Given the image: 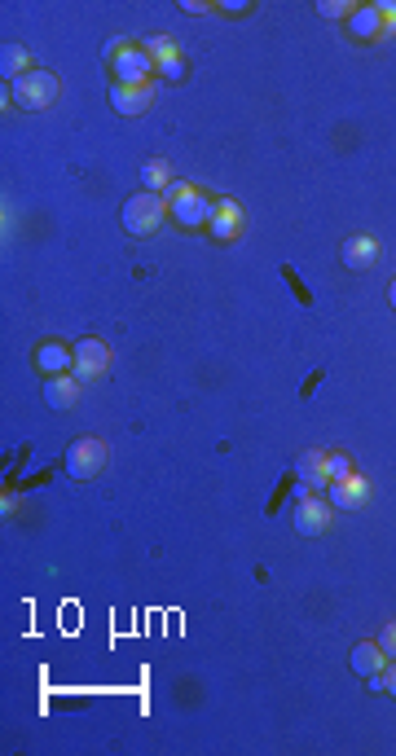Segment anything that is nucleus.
<instances>
[{
	"mask_svg": "<svg viewBox=\"0 0 396 756\" xmlns=\"http://www.w3.org/2000/svg\"><path fill=\"white\" fill-rule=\"evenodd\" d=\"M0 62H5V75H9V80H18V75L36 71V66H31V53L22 49V44H5V53H0Z\"/></svg>",
	"mask_w": 396,
	"mask_h": 756,
	"instance_id": "obj_19",
	"label": "nucleus"
},
{
	"mask_svg": "<svg viewBox=\"0 0 396 756\" xmlns=\"http://www.w3.org/2000/svg\"><path fill=\"white\" fill-rule=\"evenodd\" d=\"M106 365H110V348L102 339H80L75 343V378L80 383H93V378H102L106 374Z\"/></svg>",
	"mask_w": 396,
	"mask_h": 756,
	"instance_id": "obj_8",
	"label": "nucleus"
},
{
	"mask_svg": "<svg viewBox=\"0 0 396 756\" xmlns=\"http://www.w3.org/2000/svg\"><path fill=\"white\" fill-rule=\"evenodd\" d=\"M220 9H225V14H247L251 5H242V0H229V5H220Z\"/></svg>",
	"mask_w": 396,
	"mask_h": 756,
	"instance_id": "obj_25",
	"label": "nucleus"
},
{
	"mask_svg": "<svg viewBox=\"0 0 396 756\" xmlns=\"http://www.w3.org/2000/svg\"><path fill=\"white\" fill-rule=\"evenodd\" d=\"M348 36L352 40H383V14L379 5H357V14L348 18Z\"/></svg>",
	"mask_w": 396,
	"mask_h": 756,
	"instance_id": "obj_15",
	"label": "nucleus"
},
{
	"mask_svg": "<svg viewBox=\"0 0 396 756\" xmlns=\"http://www.w3.org/2000/svg\"><path fill=\"white\" fill-rule=\"evenodd\" d=\"M317 14H322V18H352V14H357V5H352V0H322V5H317Z\"/></svg>",
	"mask_w": 396,
	"mask_h": 756,
	"instance_id": "obj_20",
	"label": "nucleus"
},
{
	"mask_svg": "<svg viewBox=\"0 0 396 756\" xmlns=\"http://www.w3.org/2000/svg\"><path fill=\"white\" fill-rule=\"evenodd\" d=\"M295 475H300V484L308 488V493H322V488H330V453L326 449H308L295 458Z\"/></svg>",
	"mask_w": 396,
	"mask_h": 756,
	"instance_id": "obj_11",
	"label": "nucleus"
},
{
	"mask_svg": "<svg viewBox=\"0 0 396 756\" xmlns=\"http://www.w3.org/2000/svg\"><path fill=\"white\" fill-rule=\"evenodd\" d=\"M326 497H330V506H335V510H361V506L370 502V480L352 471V475H344V480L330 484Z\"/></svg>",
	"mask_w": 396,
	"mask_h": 756,
	"instance_id": "obj_9",
	"label": "nucleus"
},
{
	"mask_svg": "<svg viewBox=\"0 0 396 756\" xmlns=\"http://www.w3.org/2000/svg\"><path fill=\"white\" fill-rule=\"evenodd\" d=\"M9 97H14L18 110H49L62 97V80L53 71H44V66H36V71L18 75V80L9 84Z\"/></svg>",
	"mask_w": 396,
	"mask_h": 756,
	"instance_id": "obj_2",
	"label": "nucleus"
},
{
	"mask_svg": "<svg viewBox=\"0 0 396 756\" xmlns=\"http://www.w3.org/2000/svg\"><path fill=\"white\" fill-rule=\"evenodd\" d=\"M388 299H392V308H396V282L388 286Z\"/></svg>",
	"mask_w": 396,
	"mask_h": 756,
	"instance_id": "obj_26",
	"label": "nucleus"
},
{
	"mask_svg": "<svg viewBox=\"0 0 396 756\" xmlns=\"http://www.w3.org/2000/svg\"><path fill=\"white\" fill-rule=\"evenodd\" d=\"M339 260H344L348 273L374 269V260H379V238H374V233H352V238H344V251H339Z\"/></svg>",
	"mask_w": 396,
	"mask_h": 756,
	"instance_id": "obj_10",
	"label": "nucleus"
},
{
	"mask_svg": "<svg viewBox=\"0 0 396 756\" xmlns=\"http://www.w3.org/2000/svg\"><path fill=\"white\" fill-rule=\"evenodd\" d=\"M379 647L388 651V660H396V620H388V625H383V633H379Z\"/></svg>",
	"mask_w": 396,
	"mask_h": 756,
	"instance_id": "obj_24",
	"label": "nucleus"
},
{
	"mask_svg": "<svg viewBox=\"0 0 396 756\" xmlns=\"http://www.w3.org/2000/svg\"><path fill=\"white\" fill-rule=\"evenodd\" d=\"M146 53L154 58V66H159L163 80H185V58L176 53V44H172L168 36H154V40L146 44Z\"/></svg>",
	"mask_w": 396,
	"mask_h": 756,
	"instance_id": "obj_12",
	"label": "nucleus"
},
{
	"mask_svg": "<svg viewBox=\"0 0 396 756\" xmlns=\"http://www.w3.org/2000/svg\"><path fill=\"white\" fill-rule=\"evenodd\" d=\"M36 365L44 370V378L71 374L75 370V348H62V343H40V348H36Z\"/></svg>",
	"mask_w": 396,
	"mask_h": 756,
	"instance_id": "obj_16",
	"label": "nucleus"
},
{
	"mask_svg": "<svg viewBox=\"0 0 396 756\" xmlns=\"http://www.w3.org/2000/svg\"><path fill=\"white\" fill-rule=\"evenodd\" d=\"M379 5V14H383V36H396V5L392 0H374Z\"/></svg>",
	"mask_w": 396,
	"mask_h": 756,
	"instance_id": "obj_22",
	"label": "nucleus"
},
{
	"mask_svg": "<svg viewBox=\"0 0 396 756\" xmlns=\"http://www.w3.org/2000/svg\"><path fill=\"white\" fill-rule=\"evenodd\" d=\"M106 53H110V75H115L110 84H154V75H159L146 44H106Z\"/></svg>",
	"mask_w": 396,
	"mask_h": 756,
	"instance_id": "obj_3",
	"label": "nucleus"
},
{
	"mask_svg": "<svg viewBox=\"0 0 396 756\" xmlns=\"http://www.w3.org/2000/svg\"><path fill=\"white\" fill-rule=\"evenodd\" d=\"M80 378L75 374H53V378H44V400H49L53 409H71V405H80Z\"/></svg>",
	"mask_w": 396,
	"mask_h": 756,
	"instance_id": "obj_14",
	"label": "nucleus"
},
{
	"mask_svg": "<svg viewBox=\"0 0 396 756\" xmlns=\"http://www.w3.org/2000/svg\"><path fill=\"white\" fill-rule=\"evenodd\" d=\"M212 238L216 242H238L242 233V207L234 203V198H216V216H212Z\"/></svg>",
	"mask_w": 396,
	"mask_h": 756,
	"instance_id": "obj_13",
	"label": "nucleus"
},
{
	"mask_svg": "<svg viewBox=\"0 0 396 756\" xmlns=\"http://www.w3.org/2000/svg\"><path fill=\"white\" fill-rule=\"evenodd\" d=\"M295 532L300 537H326L330 532V519H335V506H330L326 493H308L295 502Z\"/></svg>",
	"mask_w": 396,
	"mask_h": 756,
	"instance_id": "obj_6",
	"label": "nucleus"
},
{
	"mask_svg": "<svg viewBox=\"0 0 396 756\" xmlns=\"http://www.w3.org/2000/svg\"><path fill=\"white\" fill-rule=\"evenodd\" d=\"M370 686H374V691H383V695H396V660L383 664V673H374Z\"/></svg>",
	"mask_w": 396,
	"mask_h": 756,
	"instance_id": "obj_21",
	"label": "nucleus"
},
{
	"mask_svg": "<svg viewBox=\"0 0 396 756\" xmlns=\"http://www.w3.org/2000/svg\"><path fill=\"white\" fill-rule=\"evenodd\" d=\"M62 466H66L71 480H93V475L106 466V440H97V436L71 440L66 444V453H62Z\"/></svg>",
	"mask_w": 396,
	"mask_h": 756,
	"instance_id": "obj_5",
	"label": "nucleus"
},
{
	"mask_svg": "<svg viewBox=\"0 0 396 756\" xmlns=\"http://www.w3.org/2000/svg\"><path fill=\"white\" fill-rule=\"evenodd\" d=\"M344 475H352V462L344 458V453H330V484L344 480Z\"/></svg>",
	"mask_w": 396,
	"mask_h": 756,
	"instance_id": "obj_23",
	"label": "nucleus"
},
{
	"mask_svg": "<svg viewBox=\"0 0 396 756\" xmlns=\"http://www.w3.org/2000/svg\"><path fill=\"white\" fill-rule=\"evenodd\" d=\"M348 664L357 677H374V673H383V664H388V651H383L379 642H357L348 655Z\"/></svg>",
	"mask_w": 396,
	"mask_h": 756,
	"instance_id": "obj_17",
	"label": "nucleus"
},
{
	"mask_svg": "<svg viewBox=\"0 0 396 756\" xmlns=\"http://www.w3.org/2000/svg\"><path fill=\"white\" fill-rule=\"evenodd\" d=\"M154 106V84H110V110L124 119H137Z\"/></svg>",
	"mask_w": 396,
	"mask_h": 756,
	"instance_id": "obj_7",
	"label": "nucleus"
},
{
	"mask_svg": "<svg viewBox=\"0 0 396 756\" xmlns=\"http://www.w3.org/2000/svg\"><path fill=\"white\" fill-rule=\"evenodd\" d=\"M141 185H146L150 194H168V189L176 185L172 181V168L163 159H146V163H141Z\"/></svg>",
	"mask_w": 396,
	"mask_h": 756,
	"instance_id": "obj_18",
	"label": "nucleus"
},
{
	"mask_svg": "<svg viewBox=\"0 0 396 756\" xmlns=\"http://www.w3.org/2000/svg\"><path fill=\"white\" fill-rule=\"evenodd\" d=\"M163 203H168V216L176 220L181 229H203V225H212V216H216V198L207 194V189H198L190 181H176L168 194H163Z\"/></svg>",
	"mask_w": 396,
	"mask_h": 756,
	"instance_id": "obj_1",
	"label": "nucleus"
},
{
	"mask_svg": "<svg viewBox=\"0 0 396 756\" xmlns=\"http://www.w3.org/2000/svg\"><path fill=\"white\" fill-rule=\"evenodd\" d=\"M163 220H168V203H163V194L141 189V194H132L124 203V229L132 233V238H154Z\"/></svg>",
	"mask_w": 396,
	"mask_h": 756,
	"instance_id": "obj_4",
	"label": "nucleus"
}]
</instances>
